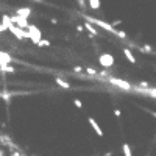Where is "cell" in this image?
Here are the masks:
<instances>
[{
	"mask_svg": "<svg viewBox=\"0 0 156 156\" xmlns=\"http://www.w3.org/2000/svg\"><path fill=\"white\" fill-rule=\"evenodd\" d=\"M83 17L88 21V22H91L92 25H98L100 28H103V30H106V31H109V33H113V34H116V28L111 25V24H108V22H105V21H100V19H95V17H91V16H86V14H83Z\"/></svg>",
	"mask_w": 156,
	"mask_h": 156,
	"instance_id": "cell-1",
	"label": "cell"
},
{
	"mask_svg": "<svg viewBox=\"0 0 156 156\" xmlns=\"http://www.w3.org/2000/svg\"><path fill=\"white\" fill-rule=\"evenodd\" d=\"M25 30H27V33H28V39H30L33 44H38V42L42 39V33H41V30H39L36 25L28 24Z\"/></svg>",
	"mask_w": 156,
	"mask_h": 156,
	"instance_id": "cell-2",
	"label": "cell"
},
{
	"mask_svg": "<svg viewBox=\"0 0 156 156\" xmlns=\"http://www.w3.org/2000/svg\"><path fill=\"white\" fill-rule=\"evenodd\" d=\"M6 30H10L14 36L19 41H22V39H28V33H27V30H24V28H19L17 25H14V24H10L8 25V28Z\"/></svg>",
	"mask_w": 156,
	"mask_h": 156,
	"instance_id": "cell-3",
	"label": "cell"
},
{
	"mask_svg": "<svg viewBox=\"0 0 156 156\" xmlns=\"http://www.w3.org/2000/svg\"><path fill=\"white\" fill-rule=\"evenodd\" d=\"M111 84H114V86H117L119 89H122V91H131L133 88H131V84L128 83V81H125V80H120V78H116V77H108L106 78Z\"/></svg>",
	"mask_w": 156,
	"mask_h": 156,
	"instance_id": "cell-4",
	"label": "cell"
},
{
	"mask_svg": "<svg viewBox=\"0 0 156 156\" xmlns=\"http://www.w3.org/2000/svg\"><path fill=\"white\" fill-rule=\"evenodd\" d=\"M98 62H100V66H103L105 69H109V67L114 66V56L109 53H102L98 56Z\"/></svg>",
	"mask_w": 156,
	"mask_h": 156,
	"instance_id": "cell-5",
	"label": "cell"
},
{
	"mask_svg": "<svg viewBox=\"0 0 156 156\" xmlns=\"http://www.w3.org/2000/svg\"><path fill=\"white\" fill-rule=\"evenodd\" d=\"M10 19H11V22L14 24V25H17L19 28H27V25H28V19H24V17H19V16H10Z\"/></svg>",
	"mask_w": 156,
	"mask_h": 156,
	"instance_id": "cell-6",
	"label": "cell"
},
{
	"mask_svg": "<svg viewBox=\"0 0 156 156\" xmlns=\"http://www.w3.org/2000/svg\"><path fill=\"white\" fill-rule=\"evenodd\" d=\"M30 14H31V8H28V6H22V8H17L16 10V16L24 17V19H28Z\"/></svg>",
	"mask_w": 156,
	"mask_h": 156,
	"instance_id": "cell-7",
	"label": "cell"
},
{
	"mask_svg": "<svg viewBox=\"0 0 156 156\" xmlns=\"http://www.w3.org/2000/svg\"><path fill=\"white\" fill-rule=\"evenodd\" d=\"M88 122H89V125L91 126H92V130L100 136V137H103V130H102V128H100V125L97 123V120H95V119H92V117H88Z\"/></svg>",
	"mask_w": 156,
	"mask_h": 156,
	"instance_id": "cell-8",
	"label": "cell"
},
{
	"mask_svg": "<svg viewBox=\"0 0 156 156\" xmlns=\"http://www.w3.org/2000/svg\"><path fill=\"white\" fill-rule=\"evenodd\" d=\"M11 61H13V58L10 55L3 50H0V66H8V64H11Z\"/></svg>",
	"mask_w": 156,
	"mask_h": 156,
	"instance_id": "cell-9",
	"label": "cell"
},
{
	"mask_svg": "<svg viewBox=\"0 0 156 156\" xmlns=\"http://www.w3.org/2000/svg\"><path fill=\"white\" fill-rule=\"evenodd\" d=\"M123 55H125V58L130 61L131 64H136V58H134V55L131 53V50L130 49H123Z\"/></svg>",
	"mask_w": 156,
	"mask_h": 156,
	"instance_id": "cell-10",
	"label": "cell"
},
{
	"mask_svg": "<svg viewBox=\"0 0 156 156\" xmlns=\"http://www.w3.org/2000/svg\"><path fill=\"white\" fill-rule=\"evenodd\" d=\"M83 28H86V30H88L91 34H92V36H97V34H98V31L95 30V27H94L92 24H91V22H88V21H86V24H84Z\"/></svg>",
	"mask_w": 156,
	"mask_h": 156,
	"instance_id": "cell-11",
	"label": "cell"
},
{
	"mask_svg": "<svg viewBox=\"0 0 156 156\" xmlns=\"http://www.w3.org/2000/svg\"><path fill=\"white\" fill-rule=\"evenodd\" d=\"M55 81H56V84H58L59 88H62V89H70V84L67 83V81H64L62 78H56Z\"/></svg>",
	"mask_w": 156,
	"mask_h": 156,
	"instance_id": "cell-12",
	"label": "cell"
},
{
	"mask_svg": "<svg viewBox=\"0 0 156 156\" xmlns=\"http://www.w3.org/2000/svg\"><path fill=\"white\" fill-rule=\"evenodd\" d=\"M0 72H3V73H14L16 72V69L13 67V66H0Z\"/></svg>",
	"mask_w": 156,
	"mask_h": 156,
	"instance_id": "cell-13",
	"label": "cell"
},
{
	"mask_svg": "<svg viewBox=\"0 0 156 156\" xmlns=\"http://www.w3.org/2000/svg\"><path fill=\"white\" fill-rule=\"evenodd\" d=\"M122 151L125 156H133V151H131V147L128 145V144H123L122 145Z\"/></svg>",
	"mask_w": 156,
	"mask_h": 156,
	"instance_id": "cell-14",
	"label": "cell"
},
{
	"mask_svg": "<svg viewBox=\"0 0 156 156\" xmlns=\"http://www.w3.org/2000/svg\"><path fill=\"white\" fill-rule=\"evenodd\" d=\"M88 3L92 10H98L100 8V0H88Z\"/></svg>",
	"mask_w": 156,
	"mask_h": 156,
	"instance_id": "cell-15",
	"label": "cell"
},
{
	"mask_svg": "<svg viewBox=\"0 0 156 156\" xmlns=\"http://www.w3.org/2000/svg\"><path fill=\"white\" fill-rule=\"evenodd\" d=\"M50 45V42L47 41V39H41L39 42H38V47H49Z\"/></svg>",
	"mask_w": 156,
	"mask_h": 156,
	"instance_id": "cell-16",
	"label": "cell"
},
{
	"mask_svg": "<svg viewBox=\"0 0 156 156\" xmlns=\"http://www.w3.org/2000/svg\"><path fill=\"white\" fill-rule=\"evenodd\" d=\"M116 36H119L120 39H126V33H125V31H120V30L116 31Z\"/></svg>",
	"mask_w": 156,
	"mask_h": 156,
	"instance_id": "cell-17",
	"label": "cell"
},
{
	"mask_svg": "<svg viewBox=\"0 0 156 156\" xmlns=\"http://www.w3.org/2000/svg\"><path fill=\"white\" fill-rule=\"evenodd\" d=\"M86 72L89 73V75H98V72L95 69H92V67H86Z\"/></svg>",
	"mask_w": 156,
	"mask_h": 156,
	"instance_id": "cell-18",
	"label": "cell"
},
{
	"mask_svg": "<svg viewBox=\"0 0 156 156\" xmlns=\"http://www.w3.org/2000/svg\"><path fill=\"white\" fill-rule=\"evenodd\" d=\"M2 98L5 100V102H10V98H11V94H8V92H3V94H2Z\"/></svg>",
	"mask_w": 156,
	"mask_h": 156,
	"instance_id": "cell-19",
	"label": "cell"
},
{
	"mask_svg": "<svg viewBox=\"0 0 156 156\" xmlns=\"http://www.w3.org/2000/svg\"><path fill=\"white\" fill-rule=\"evenodd\" d=\"M73 105H75L77 108H83V103H81V100H78V98L73 100Z\"/></svg>",
	"mask_w": 156,
	"mask_h": 156,
	"instance_id": "cell-20",
	"label": "cell"
},
{
	"mask_svg": "<svg viewBox=\"0 0 156 156\" xmlns=\"http://www.w3.org/2000/svg\"><path fill=\"white\" fill-rule=\"evenodd\" d=\"M141 52H147V53H148V52H151V47H150L148 44H147V45H144V47H142V50H141Z\"/></svg>",
	"mask_w": 156,
	"mask_h": 156,
	"instance_id": "cell-21",
	"label": "cell"
},
{
	"mask_svg": "<svg viewBox=\"0 0 156 156\" xmlns=\"http://www.w3.org/2000/svg\"><path fill=\"white\" fill-rule=\"evenodd\" d=\"M120 114H122L120 109H114V116H116V117H120Z\"/></svg>",
	"mask_w": 156,
	"mask_h": 156,
	"instance_id": "cell-22",
	"label": "cell"
},
{
	"mask_svg": "<svg viewBox=\"0 0 156 156\" xmlns=\"http://www.w3.org/2000/svg\"><path fill=\"white\" fill-rule=\"evenodd\" d=\"M139 86H142V88H150V84H148V83H145V81H142V83H139Z\"/></svg>",
	"mask_w": 156,
	"mask_h": 156,
	"instance_id": "cell-23",
	"label": "cell"
},
{
	"mask_svg": "<svg viewBox=\"0 0 156 156\" xmlns=\"http://www.w3.org/2000/svg\"><path fill=\"white\" fill-rule=\"evenodd\" d=\"M100 75H102V77H105V78H108V77H109V73L105 70V72H100Z\"/></svg>",
	"mask_w": 156,
	"mask_h": 156,
	"instance_id": "cell-24",
	"label": "cell"
},
{
	"mask_svg": "<svg viewBox=\"0 0 156 156\" xmlns=\"http://www.w3.org/2000/svg\"><path fill=\"white\" fill-rule=\"evenodd\" d=\"M78 5L81 6V8H84L86 5H84V0H78Z\"/></svg>",
	"mask_w": 156,
	"mask_h": 156,
	"instance_id": "cell-25",
	"label": "cell"
},
{
	"mask_svg": "<svg viewBox=\"0 0 156 156\" xmlns=\"http://www.w3.org/2000/svg\"><path fill=\"white\" fill-rule=\"evenodd\" d=\"M5 30H6V27H5L2 22H0V31H5Z\"/></svg>",
	"mask_w": 156,
	"mask_h": 156,
	"instance_id": "cell-26",
	"label": "cell"
},
{
	"mask_svg": "<svg viewBox=\"0 0 156 156\" xmlns=\"http://www.w3.org/2000/svg\"><path fill=\"white\" fill-rule=\"evenodd\" d=\"M119 24H122V21H116V22H113L111 25H113V27H116V25H119Z\"/></svg>",
	"mask_w": 156,
	"mask_h": 156,
	"instance_id": "cell-27",
	"label": "cell"
},
{
	"mask_svg": "<svg viewBox=\"0 0 156 156\" xmlns=\"http://www.w3.org/2000/svg\"><path fill=\"white\" fill-rule=\"evenodd\" d=\"M73 70H75V72H81V70H83V69H81V67H78V66H77V67L73 69Z\"/></svg>",
	"mask_w": 156,
	"mask_h": 156,
	"instance_id": "cell-28",
	"label": "cell"
},
{
	"mask_svg": "<svg viewBox=\"0 0 156 156\" xmlns=\"http://www.w3.org/2000/svg\"><path fill=\"white\" fill-rule=\"evenodd\" d=\"M0 156H5V151H3V150H0Z\"/></svg>",
	"mask_w": 156,
	"mask_h": 156,
	"instance_id": "cell-29",
	"label": "cell"
},
{
	"mask_svg": "<svg viewBox=\"0 0 156 156\" xmlns=\"http://www.w3.org/2000/svg\"><path fill=\"white\" fill-rule=\"evenodd\" d=\"M31 2H38V3H41V2H42V0H31Z\"/></svg>",
	"mask_w": 156,
	"mask_h": 156,
	"instance_id": "cell-30",
	"label": "cell"
}]
</instances>
